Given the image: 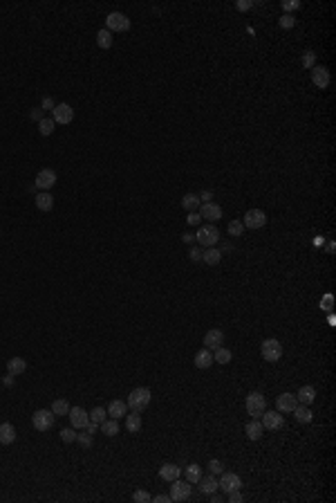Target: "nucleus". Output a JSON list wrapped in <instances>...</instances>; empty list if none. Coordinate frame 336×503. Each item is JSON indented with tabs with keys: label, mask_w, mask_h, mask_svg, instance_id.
<instances>
[{
	"label": "nucleus",
	"mask_w": 336,
	"mask_h": 503,
	"mask_svg": "<svg viewBox=\"0 0 336 503\" xmlns=\"http://www.w3.org/2000/svg\"><path fill=\"white\" fill-rule=\"evenodd\" d=\"M151 398L152 393L151 389H146V386H137V389H133L130 391V395H128L126 404H128V411H134V413H141V411L151 404Z\"/></svg>",
	"instance_id": "obj_1"
},
{
	"label": "nucleus",
	"mask_w": 336,
	"mask_h": 503,
	"mask_svg": "<svg viewBox=\"0 0 336 503\" xmlns=\"http://www.w3.org/2000/svg\"><path fill=\"white\" fill-rule=\"evenodd\" d=\"M244 407H247V413H249L251 418H260V415L267 411V400L260 391H251L249 395H247Z\"/></svg>",
	"instance_id": "obj_2"
},
{
	"label": "nucleus",
	"mask_w": 336,
	"mask_h": 503,
	"mask_svg": "<svg viewBox=\"0 0 336 503\" xmlns=\"http://www.w3.org/2000/svg\"><path fill=\"white\" fill-rule=\"evenodd\" d=\"M54 420H56V415L52 409H38L32 415V425L36 431H50L54 427Z\"/></svg>",
	"instance_id": "obj_3"
},
{
	"label": "nucleus",
	"mask_w": 336,
	"mask_h": 503,
	"mask_svg": "<svg viewBox=\"0 0 336 503\" xmlns=\"http://www.w3.org/2000/svg\"><path fill=\"white\" fill-rule=\"evenodd\" d=\"M260 355H262V359H267V362H278L280 357H283V344H280L278 340L269 337V340L262 341Z\"/></svg>",
	"instance_id": "obj_4"
},
{
	"label": "nucleus",
	"mask_w": 336,
	"mask_h": 503,
	"mask_svg": "<svg viewBox=\"0 0 336 503\" xmlns=\"http://www.w3.org/2000/svg\"><path fill=\"white\" fill-rule=\"evenodd\" d=\"M105 30L108 32H128L130 30V18L121 12H110L105 16Z\"/></svg>",
	"instance_id": "obj_5"
},
{
	"label": "nucleus",
	"mask_w": 336,
	"mask_h": 503,
	"mask_svg": "<svg viewBox=\"0 0 336 503\" xmlns=\"http://www.w3.org/2000/svg\"><path fill=\"white\" fill-rule=\"evenodd\" d=\"M195 240L200 243V245H204V247H215V243L220 240V232H218L215 225H204V227L197 229Z\"/></svg>",
	"instance_id": "obj_6"
},
{
	"label": "nucleus",
	"mask_w": 336,
	"mask_h": 503,
	"mask_svg": "<svg viewBox=\"0 0 336 503\" xmlns=\"http://www.w3.org/2000/svg\"><path fill=\"white\" fill-rule=\"evenodd\" d=\"M191 492L193 487L188 481H170V501H186V499H191Z\"/></svg>",
	"instance_id": "obj_7"
},
{
	"label": "nucleus",
	"mask_w": 336,
	"mask_h": 503,
	"mask_svg": "<svg viewBox=\"0 0 336 503\" xmlns=\"http://www.w3.org/2000/svg\"><path fill=\"white\" fill-rule=\"evenodd\" d=\"M242 225L247 229H262L267 225V214L262 209H249L244 214Z\"/></svg>",
	"instance_id": "obj_8"
},
{
	"label": "nucleus",
	"mask_w": 336,
	"mask_h": 503,
	"mask_svg": "<svg viewBox=\"0 0 336 503\" xmlns=\"http://www.w3.org/2000/svg\"><path fill=\"white\" fill-rule=\"evenodd\" d=\"M220 476H222V479L218 481V487H220L222 492H226V494H229V492H233V490H240V487H242V479H240L235 472H222Z\"/></svg>",
	"instance_id": "obj_9"
},
{
	"label": "nucleus",
	"mask_w": 336,
	"mask_h": 503,
	"mask_svg": "<svg viewBox=\"0 0 336 503\" xmlns=\"http://www.w3.org/2000/svg\"><path fill=\"white\" fill-rule=\"evenodd\" d=\"M67 418H70V422H72V427H74V429H85L87 422H90V413H87L83 407H70Z\"/></svg>",
	"instance_id": "obj_10"
},
{
	"label": "nucleus",
	"mask_w": 336,
	"mask_h": 503,
	"mask_svg": "<svg viewBox=\"0 0 336 503\" xmlns=\"http://www.w3.org/2000/svg\"><path fill=\"white\" fill-rule=\"evenodd\" d=\"M260 418H262V420H260L262 427L269 429V431H276V429H280L285 425V418H283L280 411H265Z\"/></svg>",
	"instance_id": "obj_11"
},
{
	"label": "nucleus",
	"mask_w": 336,
	"mask_h": 503,
	"mask_svg": "<svg viewBox=\"0 0 336 503\" xmlns=\"http://www.w3.org/2000/svg\"><path fill=\"white\" fill-rule=\"evenodd\" d=\"M54 184H56V171L54 169H41L36 173V189L47 191V189H52Z\"/></svg>",
	"instance_id": "obj_12"
},
{
	"label": "nucleus",
	"mask_w": 336,
	"mask_h": 503,
	"mask_svg": "<svg viewBox=\"0 0 336 503\" xmlns=\"http://www.w3.org/2000/svg\"><path fill=\"white\" fill-rule=\"evenodd\" d=\"M296 404H298V400H296V393H280L278 400H276V411H280V413H291V411L296 409Z\"/></svg>",
	"instance_id": "obj_13"
},
{
	"label": "nucleus",
	"mask_w": 336,
	"mask_h": 503,
	"mask_svg": "<svg viewBox=\"0 0 336 503\" xmlns=\"http://www.w3.org/2000/svg\"><path fill=\"white\" fill-rule=\"evenodd\" d=\"M312 83L320 90L327 88V86H330V70L323 68V65H314L312 68Z\"/></svg>",
	"instance_id": "obj_14"
},
{
	"label": "nucleus",
	"mask_w": 336,
	"mask_h": 503,
	"mask_svg": "<svg viewBox=\"0 0 336 503\" xmlns=\"http://www.w3.org/2000/svg\"><path fill=\"white\" fill-rule=\"evenodd\" d=\"M52 112H54L52 119L56 124H70L72 119H74V108H72L70 104H58Z\"/></svg>",
	"instance_id": "obj_15"
},
{
	"label": "nucleus",
	"mask_w": 336,
	"mask_h": 503,
	"mask_svg": "<svg viewBox=\"0 0 336 503\" xmlns=\"http://www.w3.org/2000/svg\"><path fill=\"white\" fill-rule=\"evenodd\" d=\"M222 341H224V333H222L220 328H211L209 333L204 335V348H209V351L220 348Z\"/></svg>",
	"instance_id": "obj_16"
},
{
	"label": "nucleus",
	"mask_w": 336,
	"mask_h": 503,
	"mask_svg": "<svg viewBox=\"0 0 336 503\" xmlns=\"http://www.w3.org/2000/svg\"><path fill=\"white\" fill-rule=\"evenodd\" d=\"M200 216L206 218V220H211V222L220 220V218H222V207L215 205V202H204V205L200 207Z\"/></svg>",
	"instance_id": "obj_17"
},
{
	"label": "nucleus",
	"mask_w": 336,
	"mask_h": 503,
	"mask_svg": "<svg viewBox=\"0 0 336 503\" xmlns=\"http://www.w3.org/2000/svg\"><path fill=\"white\" fill-rule=\"evenodd\" d=\"M244 433H247L249 440H260L262 433H265V427H262V422L258 420V418H251V420L247 422V427H244Z\"/></svg>",
	"instance_id": "obj_18"
},
{
	"label": "nucleus",
	"mask_w": 336,
	"mask_h": 503,
	"mask_svg": "<svg viewBox=\"0 0 336 503\" xmlns=\"http://www.w3.org/2000/svg\"><path fill=\"white\" fill-rule=\"evenodd\" d=\"M180 474H182V467L180 465H175V463H164L162 467H159V476H162L164 481H175V479H180Z\"/></svg>",
	"instance_id": "obj_19"
},
{
	"label": "nucleus",
	"mask_w": 336,
	"mask_h": 503,
	"mask_svg": "<svg viewBox=\"0 0 336 503\" xmlns=\"http://www.w3.org/2000/svg\"><path fill=\"white\" fill-rule=\"evenodd\" d=\"M16 440V427L12 422H0V445H12Z\"/></svg>",
	"instance_id": "obj_20"
},
{
	"label": "nucleus",
	"mask_w": 336,
	"mask_h": 503,
	"mask_svg": "<svg viewBox=\"0 0 336 503\" xmlns=\"http://www.w3.org/2000/svg\"><path fill=\"white\" fill-rule=\"evenodd\" d=\"M126 413H128V404L123 402V400H112V402L108 404V415L115 418V420L126 418Z\"/></svg>",
	"instance_id": "obj_21"
},
{
	"label": "nucleus",
	"mask_w": 336,
	"mask_h": 503,
	"mask_svg": "<svg viewBox=\"0 0 336 503\" xmlns=\"http://www.w3.org/2000/svg\"><path fill=\"white\" fill-rule=\"evenodd\" d=\"M195 366L197 369H209V366H213V351H209V348L197 351L195 353Z\"/></svg>",
	"instance_id": "obj_22"
},
{
	"label": "nucleus",
	"mask_w": 336,
	"mask_h": 503,
	"mask_svg": "<svg viewBox=\"0 0 336 503\" xmlns=\"http://www.w3.org/2000/svg\"><path fill=\"white\" fill-rule=\"evenodd\" d=\"M197 487H200V492H204V494H213L215 490H218V481H215V474H209V476H204L197 481Z\"/></svg>",
	"instance_id": "obj_23"
},
{
	"label": "nucleus",
	"mask_w": 336,
	"mask_h": 503,
	"mask_svg": "<svg viewBox=\"0 0 336 503\" xmlns=\"http://www.w3.org/2000/svg\"><path fill=\"white\" fill-rule=\"evenodd\" d=\"M314 398H316V391H314V386H309V384H305V386H301L298 389V393H296V400H298V404H312L314 402Z\"/></svg>",
	"instance_id": "obj_24"
},
{
	"label": "nucleus",
	"mask_w": 336,
	"mask_h": 503,
	"mask_svg": "<svg viewBox=\"0 0 336 503\" xmlns=\"http://www.w3.org/2000/svg\"><path fill=\"white\" fill-rule=\"evenodd\" d=\"M25 369H27V362H25L23 357H12L9 362H7V373H12V375H23L25 373Z\"/></svg>",
	"instance_id": "obj_25"
},
{
	"label": "nucleus",
	"mask_w": 336,
	"mask_h": 503,
	"mask_svg": "<svg viewBox=\"0 0 336 503\" xmlns=\"http://www.w3.org/2000/svg\"><path fill=\"white\" fill-rule=\"evenodd\" d=\"M291 413H294V415H296V420L302 422V425H307V422H312V418H314L312 409H309L307 404H296V409L291 411Z\"/></svg>",
	"instance_id": "obj_26"
},
{
	"label": "nucleus",
	"mask_w": 336,
	"mask_h": 503,
	"mask_svg": "<svg viewBox=\"0 0 336 503\" xmlns=\"http://www.w3.org/2000/svg\"><path fill=\"white\" fill-rule=\"evenodd\" d=\"M202 261L206 265H218L222 261V252L218 250V247H206V250L202 252Z\"/></svg>",
	"instance_id": "obj_27"
},
{
	"label": "nucleus",
	"mask_w": 336,
	"mask_h": 503,
	"mask_svg": "<svg viewBox=\"0 0 336 503\" xmlns=\"http://www.w3.org/2000/svg\"><path fill=\"white\" fill-rule=\"evenodd\" d=\"M36 209H41V211H50L54 207V198L50 196L47 191H41V193H36Z\"/></svg>",
	"instance_id": "obj_28"
},
{
	"label": "nucleus",
	"mask_w": 336,
	"mask_h": 503,
	"mask_svg": "<svg viewBox=\"0 0 336 503\" xmlns=\"http://www.w3.org/2000/svg\"><path fill=\"white\" fill-rule=\"evenodd\" d=\"M99 429H101L108 438H115L117 433H119V422H117L115 418H105V420L99 425Z\"/></svg>",
	"instance_id": "obj_29"
},
{
	"label": "nucleus",
	"mask_w": 336,
	"mask_h": 503,
	"mask_svg": "<svg viewBox=\"0 0 336 503\" xmlns=\"http://www.w3.org/2000/svg\"><path fill=\"white\" fill-rule=\"evenodd\" d=\"M112 43H115V38H112V32H108L105 27L97 32V45L101 47V50H110Z\"/></svg>",
	"instance_id": "obj_30"
},
{
	"label": "nucleus",
	"mask_w": 336,
	"mask_h": 503,
	"mask_svg": "<svg viewBox=\"0 0 336 503\" xmlns=\"http://www.w3.org/2000/svg\"><path fill=\"white\" fill-rule=\"evenodd\" d=\"M141 429V415L139 413H128L126 415V431H130V433H137Z\"/></svg>",
	"instance_id": "obj_31"
},
{
	"label": "nucleus",
	"mask_w": 336,
	"mask_h": 503,
	"mask_svg": "<svg viewBox=\"0 0 336 503\" xmlns=\"http://www.w3.org/2000/svg\"><path fill=\"white\" fill-rule=\"evenodd\" d=\"M231 357H233V353L229 351V348H224V346H220V348L213 351V362H218V364H229Z\"/></svg>",
	"instance_id": "obj_32"
},
{
	"label": "nucleus",
	"mask_w": 336,
	"mask_h": 503,
	"mask_svg": "<svg viewBox=\"0 0 336 503\" xmlns=\"http://www.w3.org/2000/svg\"><path fill=\"white\" fill-rule=\"evenodd\" d=\"M184 474H186V481H188V483H197V481L202 479V467L193 463V465H186Z\"/></svg>",
	"instance_id": "obj_33"
},
{
	"label": "nucleus",
	"mask_w": 336,
	"mask_h": 503,
	"mask_svg": "<svg viewBox=\"0 0 336 503\" xmlns=\"http://www.w3.org/2000/svg\"><path fill=\"white\" fill-rule=\"evenodd\" d=\"M52 411H54V415H67L70 413V402H67V400L65 398H58V400H54L52 402Z\"/></svg>",
	"instance_id": "obj_34"
},
{
	"label": "nucleus",
	"mask_w": 336,
	"mask_h": 503,
	"mask_svg": "<svg viewBox=\"0 0 336 503\" xmlns=\"http://www.w3.org/2000/svg\"><path fill=\"white\" fill-rule=\"evenodd\" d=\"M182 207H184L186 211H197V207H200L197 193H186L184 198H182Z\"/></svg>",
	"instance_id": "obj_35"
},
{
	"label": "nucleus",
	"mask_w": 336,
	"mask_h": 503,
	"mask_svg": "<svg viewBox=\"0 0 336 503\" xmlns=\"http://www.w3.org/2000/svg\"><path fill=\"white\" fill-rule=\"evenodd\" d=\"M105 418H108V409H103V407H94L90 411V422H94V425H101Z\"/></svg>",
	"instance_id": "obj_36"
},
{
	"label": "nucleus",
	"mask_w": 336,
	"mask_h": 503,
	"mask_svg": "<svg viewBox=\"0 0 336 503\" xmlns=\"http://www.w3.org/2000/svg\"><path fill=\"white\" fill-rule=\"evenodd\" d=\"M54 128H56V122H54V119H45V117H43L41 122H38V133L45 135V137H47V135H52Z\"/></svg>",
	"instance_id": "obj_37"
},
{
	"label": "nucleus",
	"mask_w": 336,
	"mask_h": 503,
	"mask_svg": "<svg viewBox=\"0 0 336 503\" xmlns=\"http://www.w3.org/2000/svg\"><path fill=\"white\" fill-rule=\"evenodd\" d=\"M76 443L81 445L83 449H90L94 445V436L92 433H87V431H81V433H76Z\"/></svg>",
	"instance_id": "obj_38"
},
{
	"label": "nucleus",
	"mask_w": 336,
	"mask_h": 503,
	"mask_svg": "<svg viewBox=\"0 0 336 503\" xmlns=\"http://www.w3.org/2000/svg\"><path fill=\"white\" fill-rule=\"evenodd\" d=\"M302 68H307V70H312L314 65H316V54L312 52V50H307V52L302 54Z\"/></svg>",
	"instance_id": "obj_39"
},
{
	"label": "nucleus",
	"mask_w": 336,
	"mask_h": 503,
	"mask_svg": "<svg viewBox=\"0 0 336 503\" xmlns=\"http://www.w3.org/2000/svg\"><path fill=\"white\" fill-rule=\"evenodd\" d=\"M242 232H244L242 220H231V222H229V234H231V236H242Z\"/></svg>",
	"instance_id": "obj_40"
},
{
	"label": "nucleus",
	"mask_w": 336,
	"mask_h": 503,
	"mask_svg": "<svg viewBox=\"0 0 336 503\" xmlns=\"http://www.w3.org/2000/svg\"><path fill=\"white\" fill-rule=\"evenodd\" d=\"M74 427H65L61 429V440L63 443H76V431H72Z\"/></svg>",
	"instance_id": "obj_41"
},
{
	"label": "nucleus",
	"mask_w": 336,
	"mask_h": 503,
	"mask_svg": "<svg viewBox=\"0 0 336 503\" xmlns=\"http://www.w3.org/2000/svg\"><path fill=\"white\" fill-rule=\"evenodd\" d=\"M278 23H280V27H283V30H291V27L296 25V18L291 16V14H285V16L278 20Z\"/></svg>",
	"instance_id": "obj_42"
},
{
	"label": "nucleus",
	"mask_w": 336,
	"mask_h": 503,
	"mask_svg": "<svg viewBox=\"0 0 336 503\" xmlns=\"http://www.w3.org/2000/svg\"><path fill=\"white\" fill-rule=\"evenodd\" d=\"M151 499H152V497H151V494H148L146 490H137V492L133 494V501H134V503H148Z\"/></svg>",
	"instance_id": "obj_43"
},
{
	"label": "nucleus",
	"mask_w": 336,
	"mask_h": 503,
	"mask_svg": "<svg viewBox=\"0 0 336 503\" xmlns=\"http://www.w3.org/2000/svg\"><path fill=\"white\" fill-rule=\"evenodd\" d=\"M209 472L215 474V476L224 472V467H222V461H218V458H211V461H209Z\"/></svg>",
	"instance_id": "obj_44"
},
{
	"label": "nucleus",
	"mask_w": 336,
	"mask_h": 503,
	"mask_svg": "<svg viewBox=\"0 0 336 503\" xmlns=\"http://www.w3.org/2000/svg\"><path fill=\"white\" fill-rule=\"evenodd\" d=\"M298 7H301V2H298V0H283V9H285V14L296 12Z\"/></svg>",
	"instance_id": "obj_45"
},
{
	"label": "nucleus",
	"mask_w": 336,
	"mask_h": 503,
	"mask_svg": "<svg viewBox=\"0 0 336 503\" xmlns=\"http://www.w3.org/2000/svg\"><path fill=\"white\" fill-rule=\"evenodd\" d=\"M200 220H202L200 211H188V216H186V222H188V225H200Z\"/></svg>",
	"instance_id": "obj_46"
},
{
	"label": "nucleus",
	"mask_w": 336,
	"mask_h": 503,
	"mask_svg": "<svg viewBox=\"0 0 336 503\" xmlns=\"http://www.w3.org/2000/svg\"><path fill=\"white\" fill-rule=\"evenodd\" d=\"M332 304H334V297H332V294H325V297L320 299V308H323V310H332Z\"/></svg>",
	"instance_id": "obj_47"
},
{
	"label": "nucleus",
	"mask_w": 336,
	"mask_h": 503,
	"mask_svg": "<svg viewBox=\"0 0 336 503\" xmlns=\"http://www.w3.org/2000/svg\"><path fill=\"white\" fill-rule=\"evenodd\" d=\"M41 108H43V110H54V108H56V104H54L52 97H43Z\"/></svg>",
	"instance_id": "obj_48"
},
{
	"label": "nucleus",
	"mask_w": 336,
	"mask_h": 503,
	"mask_svg": "<svg viewBox=\"0 0 336 503\" xmlns=\"http://www.w3.org/2000/svg\"><path fill=\"white\" fill-rule=\"evenodd\" d=\"M202 252H204V250H200V247H191V250H188V256H191V261H202Z\"/></svg>",
	"instance_id": "obj_49"
},
{
	"label": "nucleus",
	"mask_w": 336,
	"mask_h": 503,
	"mask_svg": "<svg viewBox=\"0 0 336 503\" xmlns=\"http://www.w3.org/2000/svg\"><path fill=\"white\" fill-rule=\"evenodd\" d=\"M197 198H200V202H213V191H209V189H206V191H202V193H197Z\"/></svg>",
	"instance_id": "obj_50"
},
{
	"label": "nucleus",
	"mask_w": 336,
	"mask_h": 503,
	"mask_svg": "<svg viewBox=\"0 0 336 503\" xmlns=\"http://www.w3.org/2000/svg\"><path fill=\"white\" fill-rule=\"evenodd\" d=\"M240 501H242V494H240V490L229 492V503H240Z\"/></svg>",
	"instance_id": "obj_51"
},
{
	"label": "nucleus",
	"mask_w": 336,
	"mask_h": 503,
	"mask_svg": "<svg viewBox=\"0 0 336 503\" xmlns=\"http://www.w3.org/2000/svg\"><path fill=\"white\" fill-rule=\"evenodd\" d=\"M235 7H238L240 12H247V9L253 7V2H251V0H240V2H235Z\"/></svg>",
	"instance_id": "obj_52"
},
{
	"label": "nucleus",
	"mask_w": 336,
	"mask_h": 503,
	"mask_svg": "<svg viewBox=\"0 0 336 503\" xmlns=\"http://www.w3.org/2000/svg\"><path fill=\"white\" fill-rule=\"evenodd\" d=\"M29 117L36 119V122H41V119H43V108H32V112H29Z\"/></svg>",
	"instance_id": "obj_53"
},
{
	"label": "nucleus",
	"mask_w": 336,
	"mask_h": 503,
	"mask_svg": "<svg viewBox=\"0 0 336 503\" xmlns=\"http://www.w3.org/2000/svg\"><path fill=\"white\" fill-rule=\"evenodd\" d=\"M151 501L152 503H168L170 501V494H157V497H152Z\"/></svg>",
	"instance_id": "obj_54"
},
{
	"label": "nucleus",
	"mask_w": 336,
	"mask_h": 503,
	"mask_svg": "<svg viewBox=\"0 0 336 503\" xmlns=\"http://www.w3.org/2000/svg\"><path fill=\"white\" fill-rule=\"evenodd\" d=\"M14 377H16V375H12V373H7L5 377H2V384L5 386H12L14 384Z\"/></svg>",
	"instance_id": "obj_55"
},
{
	"label": "nucleus",
	"mask_w": 336,
	"mask_h": 503,
	"mask_svg": "<svg viewBox=\"0 0 336 503\" xmlns=\"http://www.w3.org/2000/svg\"><path fill=\"white\" fill-rule=\"evenodd\" d=\"M85 431H87V433H92V436H94V433H97V431H99V425H94V422H87V427H85Z\"/></svg>",
	"instance_id": "obj_56"
},
{
	"label": "nucleus",
	"mask_w": 336,
	"mask_h": 503,
	"mask_svg": "<svg viewBox=\"0 0 336 503\" xmlns=\"http://www.w3.org/2000/svg\"><path fill=\"white\" fill-rule=\"evenodd\" d=\"M325 250H327V254H334L336 243H334V240H327V245H325Z\"/></svg>",
	"instance_id": "obj_57"
},
{
	"label": "nucleus",
	"mask_w": 336,
	"mask_h": 503,
	"mask_svg": "<svg viewBox=\"0 0 336 503\" xmlns=\"http://www.w3.org/2000/svg\"><path fill=\"white\" fill-rule=\"evenodd\" d=\"M182 240H184V243H193V240H195V234H184Z\"/></svg>",
	"instance_id": "obj_58"
},
{
	"label": "nucleus",
	"mask_w": 336,
	"mask_h": 503,
	"mask_svg": "<svg viewBox=\"0 0 336 503\" xmlns=\"http://www.w3.org/2000/svg\"><path fill=\"white\" fill-rule=\"evenodd\" d=\"M209 497H211V503H222V497H218L215 492H213V494H209Z\"/></svg>",
	"instance_id": "obj_59"
}]
</instances>
